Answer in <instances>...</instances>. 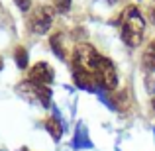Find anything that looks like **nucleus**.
Returning <instances> with one entry per match:
<instances>
[{
	"label": "nucleus",
	"mask_w": 155,
	"mask_h": 151,
	"mask_svg": "<svg viewBox=\"0 0 155 151\" xmlns=\"http://www.w3.org/2000/svg\"><path fill=\"white\" fill-rule=\"evenodd\" d=\"M143 31H145V20H143V16H141L140 8L128 6L120 16L122 39L126 41V45L137 47L141 43V39H143Z\"/></svg>",
	"instance_id": "nucleus-1"
},
{
	"label": "nucleus",
	"mask_w": 155,
	"mask_h": 151,
	"mask_svg": "<svg viewBox=\"0 0 155 151\" xmlns=\"http://www.w3.org/2000/svg\"><path fill=\"white\" fill-rule=\"evenodd\" d=\"M100 57H102V55H100L92 45H88V43H81V45L75 49V57H73V59H75V69H83V71H88V73L94 75Z\"/></svg>",
	"instance_id": "nucleus-2"
},
{
	"label": "nucleus",
	"mask_w": 155,
	"mask_h": 151,
	"mask_svg": "<svg viewBox=\"0 0 155 151\" xmlns=\"http://www.w3.org/2000/svg\"><path fill=\"white\" fill-rule=\"evenodd\" d=\"M94 77L98 80L100 88L102 90H114L118 87V73H116V67L110 59L106 57H100L98 65H96V71H94Z\"/></svg>",
	"instance_id": "nucleus-3"
},
{
	"label": "nucleus",
	"mask_w": 155,
	"mask_h": 151,
	"mask_svg": "<svg viewBox=\"0 0 155 151\" xmlns=\"http://www.w3.org/2000/svg\"><path fill=\"white\" fill-rule=\"evenodd\" d=\"M18 92L24 96L26 100L34 102V104H41V106H49L51 102V90L49 87H41V84H35L31 80H26L18 87Z\"/></svg>",
	"instance_id": "nucleus-4"
},
{
	"label": "nucleus",
	"mask_w": 155,
	"mask_h": 151,
	"mask_svg": "<svg viewBox=\"0 0 155 151\" xmlns=\"http://www.w3.org/2000/svg\"><path fill=\"white\" fill-rule=\"evenodd\" d=\"M53 14H55V12H53L51 6H38L31 12L30 20H28L30 30L34 31V34H39V35L45 34L53 24Z\"/></svg>",
	"instance_id": "nucleus-5"
},
{
	"label": "nucleus",
	"mask_w": 155,
	"mask_h": 151,
	"mask_svg": "<svg viewBox=\"0 0 155 151\" xmlns=\"http://www.w3.org/2000/svg\"><path fill=\"white\" fill-rule=\"evenodd\" d=\"M53 69L49 67L47 63H35L34 67L30 69V79L28 80H31V83H35V84H41V87H49V84L53 83Z\"/></svg>",
	"instance_id": "nucleus-6"
},
{
	"label": "nucleus",
	"mask_w": 155,
	"mask_h": 151,
	"mask_svg": "<svg viewBox=\"0 0 155 151\" xmlns=\"http://www.w3.org/2000/svg\"><path fill=\"white\" fill-rule=\"evenodd\" d=\"M73 79H75V84L79 88H83V90L96 92V94L102 90V88H100V84H98V80H96V77L92 75V73H88V71L75 69V71H73Z\"/></svg>",
	"instance_id": "nucleus-7"
},
{
	"label": "nucleus",
	"mask_w": 155,
	"mask_h": 151,
	"mask_svg": "<svg viewBox=\"0 0 155 151\" xmlns=\"http://www.w3.org/2000/svg\"><path fill=\"white\" fill-rule=\"evenodd\" d=\"M73 147H75V149H92V147H94L92 140L88 137V132H87V126H84V124L77 126L75 137H73Z\"/></svg>",
	"instance_id": "nucleus-8"
},
{
	"label": "nucleus",
	"mask_w": 155,
	"mask_h": 151,
	"mask_svg": "<svg viewBox=\"0 0 155 151\" xmlns=\"http://www.w3.org/2000/svg\"><path fill=\"white\" fill-rule=\"evenodd\" d=\"M141 65L145 71H155V41H151L145 47L143 55H141Z\"/></svg>",
	"instance_id": "nucleus-9"
},
{
	"label": "nucleus",
	"mask_w": 155,
	"mask_h": 151,
	"mask_svg": "<svg viewBox=\"0 0 155 151\" xmlns=\"http://www.w3.org/2000/svg\"><path fill=\"white\" fill-rule=\"evenodd\" d=\"M45 130L51 133V137L55 141H59L61 136H63V126H61V120H59V118H49V120L45 122Z\"/></svg>",
	"instance_id": "nucleus-10"
},
{
	"label": "nucleus",
	"mask_w": 155,
	"mask_h": 151,
	"mask_svg": "<svg viewBox=\"0 0 155 151\" xmlns=\"http://www.w3.org/2000/svg\"><path fill=\"white\" fill-rule=\"evenodd\" d=\"M59 39H61V35H53V38H51V49L55 51L57 57H61V59H63V57H65V51H63V47H61Z\"/></svg>",
	"instance_id": "nucleus-11"
},
{
	"label": "nucleus",
	"mask_w": 155,
	"mask_h": 151,
	"mask_svg": "<svg viewBox=\"0 0 155 151\" xmlns=\"http://www.w3.org/2000/svg\"><path fill=\"white\" fill-rule=\"evenodd\" d=\"M16 63H18L20 69H26V65H28V53H26V49H18V51H16Z\"/></svg>",
	"instance_id": "nucleus-12"
},
{
	"label": "nucleus",
	"mask_w": 155,
	"mask_h": 151,
	"mask_svg": "<svg viewBox=\"0 0 155 151\" xmlns=\"http://www.w3.org/2000/svg\"><path fill=\"white\" fill-rule=\"evenodd\" d=\"M55 8H57V12L65 14V12H69V8H71V0H55Z\"/></svg>",
	"instance_id": "nucleus-13"
},
{
	"label": "nucleus",
	"mask_w": 155,
	"mask_h": 151,
	"mask_svg": "<svg viewBox=\"0 0 155 151\" xmlns=\"http://www.w3.org/2000/svg\"><path fill=\"white\" fill-rule=\"evenodd\" d=\"M16 6H18L22 12H28L30 6H31V0H16Z\"/></svg>",
	"instance_id": "nucleus-14"
},
{
	"label": "nucleus",
	"mask_w": 155,
	"mask_h": 151,
	"mask_svg": "<svg viewBox=\"0 0 155 151\" xmlns=\"http://www.w3.org/2000/svg\"><path fill=\"white\" fill-rule=\"evenodd\" d=\"M147 20L151 24H155V0L149 4V8H147Z\"/></svg>",
	"instance_id": "nucleus-15"
},
{
	"label": "nucleus",
	"mask_w": 155,
	"mask_h": 151,
	"mask_svg": "<svg viewBox=\"0 0 155 151\" xmlns=\"http://www.w3.org/2000/svg\"><path fill=\"white\" fill-rule=\"evenodd\" d=\"M22 151H30V149H28V147H22Z\"/></svg>",
	"instance_id": "nucleus-16"
},
{
	"label": "nucleus",
	"mask_w": 155,
	"mask_h": 151,
	"mask_svg": "<svg viewBox=\"0 0 155 151\" xmlns=\"http://www.w3.org/2000/svg\"><path fill=\"white\" fill-rule=\"evenodd\" d=\"M153 136H155V130H153Z\"/></svg>",
	"instance_id": "nucleus-17"
},
{
	"label": "nucleus",
	"mask_w": 155,
	"mask_h": 151,
	"mask_svg": "<svg viewBox=\"0 0 155 151\" xmlns=\"http://www.w3.org/2000/svg\"><path fill=\"white\" fill-rule=\"evenodd\" d=\"M153 106H155V100H153Z\"/></svg>",
	"instance_id": "nucleus-18"
},
{
	"label": "nucleus",
	"mask_w": 155,
	"mask_h": 151,
	"mask_svg": "<svg viewBox=\"0 0 155 151\" xmlns=\"http://www.w3.org/2000/svg\"><path fill=\"white\" fill-rule=\"evenodd\" d=\"M116 151H120V149H116Z\"/></svg>",
	"instance_id": "nucleus-19"
},
{
	"label": "nucleus",
	"mask_w": 155,
	"mask_h": 151,
	"mask_svg": "<svg viewBox=\"0 0 155 151\" xmlns=\"http://www.w3.org/2000/svg\"><path fill=\"white\" fill-rule=\"evenodd\" d=\"M0 151H2V149H0Z\"/></svg>",
	"instance_id": "nucleus-20"
}]
</instances>
